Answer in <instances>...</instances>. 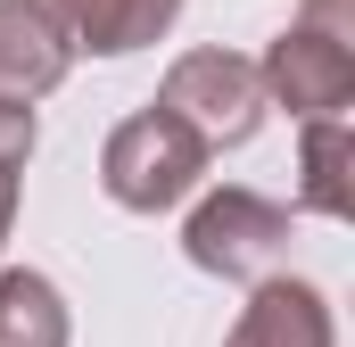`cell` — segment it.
I'll return each instance as SVG.
<instances>
[{"label": "cell", "mask_w": 355, "mask_h": 347, "mask_svg": "<svg viewBox=\"0 0 355 347\" xmlns=\"http://www.w3.org/2000/svg\"><path fill=\"white\" fill-rule=\"evenodd\" d=\"M75 323H67V298L50 273L33 264H0V347H67Z\"/></svg>", "instance_id": "9c48e42d"}, {"label": "cell", "mask_w": 355, "mask_h": 347, "mask_svg": "<svg viewBox=\"0 0 355 347\" xmlns=\"http://www.w3.org/2000/svg\"><path fill=\"white\" fill-rule=\"evenodd\" d=\"M75 67V42L42 0H0V99H50Z\"/></svg>", "instance_id": "8992f818"}, {"label": "cell", "mask_w": 355, "mask_h": 347, "mask_svg": "<svg viewBox=\"0 0 355 347\" xmlns=\"http://www.w3.org/2000/svg\"><path fill=\"white\" fill-rule=\"evenodd\" d=\"M207 141L182 124V116H166L157 99L141 108V116H124L116 133H107V149H99V190L124 207V215H166V207H182L198 182H207Z\"/></svg>", "instance_id": "6da1fadb"}, {"label": "cell", "mask_w": 355, "mask_h": 347, "mask_svg": "<svg viewBox=\"0 0 355 347\" xmlns=\"http://www.w3.org/2000/svg\"><path fill=\"white\" fill-rule=\"evenodd\" d=\"M157 108L182 116L207 149H240L265 124V75L240 50H182L166 67V83H157Z\"/></svg>", "instance_id": "3957f363"}, {"label": "cell", "mask_w": 355, "mask_h": 347, "mask_svg": "<svg viewBox=\"0 0 355 347\" xmlns=\"http://www.w3.org/2000/svg\"><path fill=\"white\" fill-rule=\"evenodd\" d=\"M33 149H42V116H33V99H0V257H8V232H17V198H25Z\"/></svg>", "instance_id": "30bf717a"}, {"label": "cell", "mask_w": 355, "mask_h": 347, "mask_svg": "<svg viewBox=\"0 0 355 347\" xmlns=\"http://www.w3.org/2000/svg\"><path fill=\"white\" fill-rule=\"evenodd\" d=\"M223 347H339V314L306 273H265L248 281V306L223 331Z\"/></svg>", "instance_id": "5b68a950"}, {"label": "cell", "mask_w": 355, "mask_h": 347, "mask_svg": "<svg viewBox=\"0 0 355 347\" xmlns=\"http://www.w3.org/2000/svg\"><path fill=\"white\" fill-rule=\"evenodd\" d=\"M355 124L347 108L339 116H306V141H297V207L306 215H322V223H347L355 215Z\"/></svg>", "instance_id": "ba28073f"}, {"label": "cell", "mask_w": 355, "mask_h": 347, "mask_svg": "<svg viewBox=\"0 0 355 347\" xmlns=\"http://www.w3.org/2000/svg\"><path fill=\"white\" fill-rule=\"evenodd\" d=\"M257 75H265V108L297 116V124H306V116H339L355 99V42L289 17V33L257 58Z\"/></svg>", "instance_id": "277c9868"}, {"label": "cell", "mask_w": 355, "mask_h": 347, "mask_svg": "<svg viewBox=\"0 0 355 347\" xmlns=\"http://www.w3.org/2000/svg\"><path fill=\"white\" fill-rule=\"evenodd\" d=\"M50 17H58V33L91 50V58H132V50H149V42H166L182 17V0H42Z\"/></svg>", "instance_id": "52a82bcc"}, {"label": "cell", "mask_w": 355, "mask_h": 347, "mask_svg": "<svg viewBox=\"0 0 355 347\" xmlns=\"http://www.w3.org/2000/svg\"><path fill=\"white\" fill-rule=\"evenodd\" d=\"M182 257L215 281H265L289 264V207L248 190V182H215V190H190V215H182Z\"/></svg>", "instance_id": "7a4b0ae2"}, {"label": "cell", "mask_w": 355, "mask_h": 347, "mask_svg": "<svg viewBox=\"0 0 355 347\" xmlns=\"http://www.w3.org/2000/svg\"><path fill=\"white\" fill-rule=\"evenodd\" d=\"M297 25H322V33L355 42V8H347V0H306V8H297Z\"/></svg>", "instance_id": "8fae6325"}]
</instances>
